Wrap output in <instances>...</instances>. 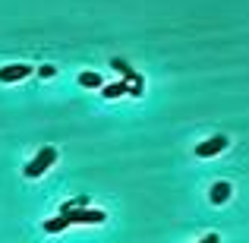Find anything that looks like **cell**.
I'll list each match as a JSON object with an SVG mask.
<instances>
[{"label": "cell", "mask_w": 249, "mask_h": 243, "mask_svg": "<svg viewBox=\"0 0 249 243\" xmlns=\"http://www.w3.org/2000/svg\"><path fill=\"white\" fill-rule=\"evenodd\" d=\"M54 161H57V149H54V146H44L41 152L35 155V158L25 164V170H22V174L29 177V180H32V177H41V174H44V170H48Z\"/></svg>", "instance_id": "cell-1"}, {"label": "cell", "mask_w": 249, "mask_h": 243, "mask_svg": "<svg viewBox=\"0 0 249 243\" xmlns=\"http://www.w3.org/2000/svg\"><path fill=\"white\" fill-rule=\"evenodd\" d=\"M67 221L70 224H101L104 221V212L101 208H73V212H67Z\"/></svg>", "instance_id": "cell-2"}, {"label": "cell", "mask_w": 249, "mask_h": 243, "mask_svg": "<svg viewBox=\"0 0 249 243\" xmlns=\"http://www.w3.org/2000/svg\"><path fill=\"white\" fill-rule=\"evenodd\" d=\"M221 149H227V136H212V139L196 146V155H199V158H214Z\"/></svg>", "instance_id": "cell-3"}, {"label": "cell", "mask_w": 249, "mask_h": 243, "mask_svg": "<svg viewBox=\"0 0 249 243\" xmlns=\"http://www.w3.org/2000/svg\"><path fill=\"white\" fill-rule=\"evenodd\" d=\"M32 73V67L25 63H10V67H0V82H19Z\"/></svg>", "instance_id": "cell-4"}, {"label": "cell", "mask_w": 249, "mask_h": 243, "mask_svg": "<svg viewBox=\"0 0 249 243\" xmlns=\"http://www.w3.org/2000/svg\"><path fill=\"white\" fill-rule=\"evenodd\" d=\"M231 193H233L231 183H227V180H218V183L212 187V193H208V199H212L214 206H224V202L231 199Z\"/></svg>", "instance_id": "cell-5"}, {"label": "cell", "mask_w": 249, "mask_h": 243, "mask_svg": "<svg viewBox=\"0 0 249 243\" xmlns=\"http://www.w3.org/2000/svg\"><path fill=\"white\" fill-rule=\"evenodd\" d=\"M67 227H70L67 215H57V218H48V221H44V231H48V234H60V231H67Z\"/></svg>", "instance_id": "cell-6"}, {"label": "cell", "mask_w": 249, "mask_h": 243, "mask_svg": "<svg viewBox=\"0 0 249 243\" xmlns=\"http://www.w3.org/2000/svg\"><path fill=\"white\" fill-rule=\"evenodd\" d=\"M79 85H82V89H101L104 76L101 73H79Z\"/></svg>", "instance_id": "cell-7"}, {"label": "cell", "mask_w": 249, "mask_h": 243, "mask_svg": "<svg viewBox=\"0 0 249 243\" xmlns=\"http://www.w3.org/2000/svg\"><path fill=\"white\" fill-rule=\"evenodd\" d=\"M129 92V82H110V85H104V98H120V95H126Z\"/></svg>", "instance_id": "cell-8"}, {"label": "cell", "mask_w": 249, "mask_h": 243, "mask_svg": "<svg viewBox=\"0 0 249 243\" xmlns=\"http://www.w3.org/2000/svg\"><path fill=\"white\" fill-rule=\"evenodd\" d=\"M54 73H57V70L51 67V63H44V67L38 70V76H41V79H51V76H54Z\"/></svg>", "instance_id": "cell-9"}, {"label": "cell", "mask_w": 249, "mask_h": 243, "mask_svg": "<svg viewBox=\"0 0 249 243\" xmlns=\"http://www.w3.org/2000/svg\"><path fill=\"white\" fill-rule=\"evenodd\" d=\"M199 243H221V237H218V234H208V237L199 240Z\"/></svg>", "instance_id": "cell-10"}]
</instances>
